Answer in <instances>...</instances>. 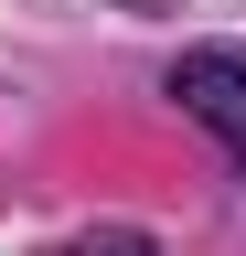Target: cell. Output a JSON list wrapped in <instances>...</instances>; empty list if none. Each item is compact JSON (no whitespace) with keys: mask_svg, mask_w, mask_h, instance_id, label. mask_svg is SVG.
<instances>
[{"mask_svg":"<svg viewBox=\"0 0 246 256\" xmlns=\"http://www.w3.org/2000/svg\"><path fill=\"white\" fill-rule=\"evenodd\" d=\"M171 96H182V118H193V128H214V139L246 160V54L193 43V54L171 64Z\"/></svg>","mask_w":246,"mask_h":256,"instance_id":"cell-1","label":"cell"},{"mask_svg":"<svg viewBox=\"0 0 246 256\" xmlns=\"http://www.w3.org/2000/svg\"><path fill=\"white\" fill-rule=\"evenodd\" d=\"M54 256H150V235H129V224H97V235H75V246H54Z\"/></svg>","mask_w":246,"mask_h":256,"instance_id":"cell-2","label":"cell"}]
</instances>
